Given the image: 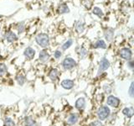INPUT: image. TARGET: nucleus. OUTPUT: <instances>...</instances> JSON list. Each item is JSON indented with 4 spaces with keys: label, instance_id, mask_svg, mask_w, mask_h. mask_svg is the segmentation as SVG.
I'll return each mask as SVG.
<instances>
[{
    "label": "nucleus",
    "instance_id": "0eeeda50",
    "mask_svg": "<svg viewBox=\"0 0 134 126\" xmlns=\"http://www.w3.org/2000/svg\"><path fill=\"white\" fill-rule=\"evenodd\" d=\"M110 67V62L106 58H102L100 61V67H99V72H102V71L107 70Z\"/></svg>",
    "mask_w": 134,
    "mask_h": 126
},
{
    "label": "nucleus",
    "instance_id": "cd10ccee",
    "mask_svg": "<svg viewBox=\"0 0 134 126\" xmlns=\"http://www.w3.org/2000/svg\"><path fill=\"white\" fill-rule=\"evenodd\" d=\"M18 30H19V33H22V32H24V23H21V24H19Z\"/></svg>",
    "mask_w": 134,
    "mask_h": 126
},
{
    "label": "nucleus",
    "instance_id": "4468645a",
    "mask_svg": "<svg viewBox=\"0 0 134 126\" xmlns=\"http://www.w3.org/2000/svg\"><path fill=\"white\" fill-rule=\"evenodd\" d=\"M122 113H123L125 116H127V118H132L133 116V113H134L133 107L125 108L123 110H122Z\"/></svg>",
    "mask_w": 134,
    "mask_h": 126
},
{
    "label": "nucleus",
    "instance_id": "9b49d317",
    "mask_svg": "<svg viewBox=\"0 0 134 126\" xmlns=\"http://www.w3.org/2000/svg\"><path fill=\"white\" fill-rule=\"evenodd\" d=\"M39 59H40V61L42 62L47 61L49 59V54L48 53L47 50H41V51L40 52V55H39Z\"/></svg>",
    "mask_w": 134,
    "mask_h": 126
},
{
    "label": "nucleus",
    "instance_id": "c85d7f7f",
    "mask_svg": "<svg viewBox=\"0 0 134 126\" xmlns=\"http://www.w3.org/2000/svg\"><path fill=\"white\" fill-rule=\"evenodd\" d=\"M92 126H103V125H102V123H100V121L96 120V121L94 122L93 124H92Z\"/></svg>",
    "mask_w": 134,
    "mask_h": 126
},
{
    "label": "nucleus",
    "instance_id": "2eb2a0df",
    "mask_svg": "<svg viewBox=\"0 0 134 126\" xmlns=\"http://www.w3.org/2000/svg\"><path fill=\"white\" fill-rule=\"evenodd\" d=\"M58 11L60 14H66V13L70 12V8L67 6L66 3H61L58 8Z\"/></svg>",
    "mask_w": 134,
    "mask_h": 126
},
{
    "label": "nucleus",
    "instance_id": "4be33fe9",
    "mask_svg": "<svg viewBox=\"0 0 134 126\" xmlns=\"http://www.w3.org/2000/svg\"><path fill=\"white\" fill-rule=\"evenodd\" d=\"M7 72V66L3 63H0V77L3 76Z\"/></svg>",
    "mask_w": 134,
    "mask_h": 126
},
{
    "label": "nucleus",
    "instance_id": "20e7f679",
    "mask_svg": "<svg viewBox=\"0 0 134 126\" xmlns=\"http://www.w3.org/2000/svg\"><path fill=\"white\" fill-rule=\"evenodd\" d=\"M107 103L109 105V106L113 107V108H118L119 105L121 103V101L118 98L113 96V95H110L107 97Z\"/></svg>",
    "mask_w": 134,
    "mask_h": 126
},
{
    "label": "nucleus",
    "instance_id": "b1692460",
    "mask_svg": "<svg viewBox=\"0 0 134 126\" xmlns=\"http://www.w3.org/2000/svg\"><path fill=\"white\" fill-rule=\"evenodd\" d=\"M83 5L85 8H86L87 9H90L92 6V1L91 0H83Z\"/></svg>",
    "mask_w": 134,
    "mask_h": 126
},
{
    "label": "nucleus",
    "instance_id": "ddd939ff",
    "mask_svg": "<svg viewBox=\"0 0 134 126\" xmlns=\"http://www.w3.org/2000/svg\"><path fill=\"white\" fill-rule=\"evenodd\" d=\"M77 121H78V115L76 113H71L68 117V119H67V124L70 125H73L76 123Z\"/></svg>",
    "mask_w": 134,
    "mask_h": 126
},
{
    "label": "nucleus",
    "instance_id": "7ed1b4c3",
    "mask_svg": "<svg viewBox=\"0 0 134 126\" xmlns=\"http://www.w3.org/2000/svg\"><path fill=\"white\" fill-rule=\"evenodd\" d=\"M76 65H77L76 61L71 57H66L65 60L62 61V66H63V67H64V69H65V70L72 69Z\"/></svg>",
    "mask_w": 134,
    "mask_h": 126
},
{
    "label": "nucleus",
    "instance_id": "1a4fd4ad",
    "mask_svg": "<svg viewBox=\"0 0 134 126\" xmlns=\"http://www.w3.org/2000/svg\"><path fill=\"white\" fill-rule=\"evenodd\" d=\"M75 108H76L78 110H83L84 108H85V106H86V99L84 98H79L76 102H75Z\"/></svg>",
    "mask_w": 134,
    "mask_h": 126
},
{
    "label": "nucleus",
    "instance_id": "bb28decb",
    "mask_svg": "<svg viewBox=\"0 0 134 126\" xmlns=\"http://www.w3.org/2000/svg\"><path fill=\"white\" fill-rule=\"evenodd\" d=\"M133 85H134V83L133 82H132L131 83V86H130V88H129V95L132 97L134 96V90H133Z\"/></svg>",
    "mask_w": 134,
    "mask_h": 126
},
{
    "label": "nucleus",
    "instance_id": "a878e982",
    "mask_svg": "<svg viewBox=\"0 0 134 126\" xmlns=\"http://www.w3.org/2000/svg\"><path fill=\"white\" fill-rule=\"evenodd\" d=\"M61 56H62V53H61L60 50H55L54 53V58H56V59L60 58Z\"/></svg>",
    "mask_w": 134,
    "mask_h": 126
},
{
    "label": "nucleus",
    "instance_id": "f3484780",
    "mask_svg": "<svg viewBox=\"0 0 134 126\" xmlns=\"http://www.w3.org/2000/svg\"><path fill=\"white\" fill-rule=\"evenodd\" d=\"M95 48H102V49H106L107 48V44L103 40H99L94 44Z\"/></svg>",
    "mask_w": 134,
    "mask_h": 126
},
{
    "label": "nucleus",
    "instance_id": "f8f14e48",
    "mask_svg": "<svg viewBox=\"0 0 134 126\" xmlns=\"http://www.w3.org/2000/svg\"><path fill=\"white\" fill-rule=\"evenodd\" d=\"M59 75H60V72H59V71L56 69V68H54V69H51L49 71V77L50 78L51 81H56L59 77Z\"/></svg>",
    "mask_w": 134,
    "mask_h": 126
},
{
    "label": "nucleus",
    "instance_id": "6e6552de",
    "mask_svg": "<svg viewBox=\"0 0 134 126\" xmlns=\"http://www.w3.org/2000/svg\"><path fill=\"white\" fill-rule=\"evenodd\" d=\"M24 54L28 60H32V59H34V57H35V50H34L32 47H27L24 50Z\"/></svg>",
    "mask_w": 134,
    "mask_h": 126
},
{
    "label": "nucleus",
    "instance_id": "f257e3e1",
    "mask_svg": "<svg viewBox=\"0 0 134 126\" xmlns=\"http://www.w3.org/2000/svg\"><path fill=\"white\" fill-rule=\"evenodd\" d=\"M35 41L42 48H46L49 45V37L47 34L40 33L35 37Z\"/></svg>",
    "mask_w": 134,
    "mask_h": 126
},
{
    "label": "nucleus",
    "instance_id": "aec40b11",
    "mask_svg": "<svg viewBox=\"0 0 134 126\" xmlns=\"http://www.w3.org/2000/svg\"><path fill=\"white\" fill-rule=\"evenodd\" d=\"M16 79H17V82H18V83L19 84L20 86L24 85V82H25V77H24V76H23L22 74H19V75L17 76Z\"/></svg>",
    "mask_w": 134,
    "mask_h": 126
},
{
    "label": "nucleus",
    "instance_id": "423d86ee",
    "mask_svg": "<svg viewBox=\"0 0 134 126\" xmlns=\"http://www.w3.org/2000/svg\"><path fill=\"white\" fill-rule=\"evenodd\" d=\"M60 85L63 88H65V89H67V90H70L72 89L74 87V85H75V82L72 80H70V79H65L63 80L61 82Z\"/></svg>",
    "mask_w": 134,
    "mask_h": 126
},
{
    "label": "nucleus",
    "instance_id": "393cba45",
    "mask_svg": "<svg viewBox=\"0 0 134 126\" xmlns=\"http://www.w3.org/2000/svg\"><path fill=\"white\" fill-rule=\"evenodd\" d=\"M79 54H80V56H82V57H84L86 56V55L87 54V51H86V50L85 49V48H83V47H81V49H80V51H79Z\"/></svg>",
    "mask_w": 134,
    "mask_h": 126
},
{
    "label": "nucleus",
    "instance_id": "39448f33",
    "mask_svg": "<svg viewBox=\"0 0 134 126\" xmlns=\"http://www.w3.org/2000/svg\"><path fill=\"white\" fill-rule=\"evenodd\" d=\"M119 55L121 58L124 59V60L130 61L132 59V52L129 48L125 47V48H122V49L120 50Z\"/></svg>",
    "mask_w": 134,
    "mask_h": 126
},
{
    "label": "nucleus",
    "instance_id": "c756f323",
    "mask_svg": "<svg viewBox=\"0 0 134 126\" xmlns=\"http://www.w3.org/2000/svg\"><path fill=\"white\" fill-rule=\"evenodd\" d=\"M128 67L131 69H133V61L132 60H130L129 62H128Z\"/></svg>",
    "mask_w": 134,
    "mask_h": 126
},
{
    "label": "nucleus",
    "instance_id": "412c9836",
    "mask_svg": "<svg viewBox=\"0 0 134 126\" xmlns=\"http://www.w3.org/2000/svg\"><path fill=\"white\" fill-rule=\"evenodd\" d=\"M92 13H93L94 14L97 15L98 17H102L103 16V12H102V10L100 9V8H98V7H95L93 8V10H92Z\"/></svg>",
    "mask_w": 134,
    "mask_h": 126
},
{
    "label": "nucleus",
    "instance_id": "5701e85b",
    "mask_svg": "<svg viewBox=\"0 0 134 126\" xmlns=\"http://www.w3.org/2000/svg\"><path fill=\"white\" fill-rule=\"evenodd\" d=\"M4 124H5V126H15L14 121L10 118H6L5 121H4Z\"/></svg>",
    "mask_w": 134,
    "mask_h": 126
},
{
    "label": "nucleus",
    "instance_id": "f03ea898",
    "mask_svg": "<svg viewBox=\"0 0 134 126\" xmlns=\"http://www.w3.org/2000/svg\"><path fill=\"white\" fill-rule=\"evenodd\" d=\"M110 108L107 106H100L97 110V116L100 120H105L110 115Z\"/></svg>",
    "mask_w": 134,
    "mask_h": 126
},
{
    "label": "nucleus",
    "instance_id": "6ab92c4d",
    "mask_svg": "<svg viewBox=\"0 0 134 126\" xmlns=\"http://www.w3.org/2000/svg\"><path fill=\"white\" fill-rule=\"evenodd\" d=\"M72 43H73V40H71V39L68 40L66 42H65V43L63 44V45L61 46L62 50H67L68 48H70V45H72Z\"/></svg>",
    "mask_w": 134,
    "mask_h": 126
},
{
    "label": "nucleus",
    "instance_id": "a211bd4d",
    "mask_svg": "<svg viewBox=\"0 0 134 126\" xmlns=\"http://www.w3.org/2000/svg\"><path fill=\"white\" fill-rule=\"evenodd\" d=\"M85 29V27H84V24L81 22H77L76 25H75V30H76L77 33H82Z\"/></svg>",
    "mask_w": 134,
    "mask_h": 126
},
{
    "label": "nucleus",
    "instance_id": "9d476101",
    "mask_svg": "<svg viewBox=\"0 0 134 126\" xmlns=\"http://www.w3.org/2000/svg\"><path fill=\"white\" fill-rule=\"evenodd\" d=\"M4 37H5V40L8 41V42H14L15 40H17V39H18V37H17V35H15V34L14 32L12 31H8L5 33V35H4Z\"/></svg>",
    "mask_w": 134,
    "mask_h": 126
},
{
    "label": "nucleus",
    "instance_id": "7c9ffc66",
    "mask_svg": "<svg viewBox=\"0 0 134 126\" xmlns=\"http://www.w3.org/2000/svg\"><path fill=\"white\" fill-rule=\"evenodd\" d=\"M1 17H2V16H0V18H1Z\"/></svg>",
    "mask_w": 134,
    "mask_h": 126
},
{
    "label": "nucleus",
    "instance_id": "dca6fc26",
    "mask_svg": "<svg viewBox=\"0 0 134 126\" xmlns=\"http://www.w3.org/2000/svg\"><path fill=\"white\" fill-rule=\"evenodd\" d=\"M113 36H114V32H113V29H108L105 32V37L107 40V41H111L113 39Z\"/></svg>",
    "mask_w": 134,
    "mask_h": 126
}]
</instances>
